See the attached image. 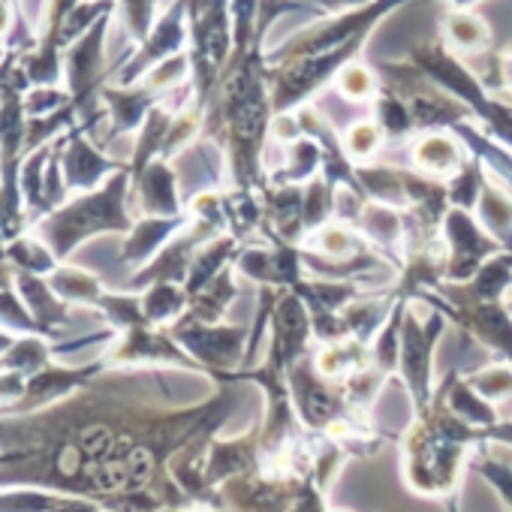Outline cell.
Here are the masks:
<instances>
[{
	"label": "cell",
	"instance_id": "1",
	"mask_svg": "<svg viewBox=\"0 0 512 512\" xmlns=\"http://www.w3.org/2000/svg\"><path fill=\"white\" fill-rule=\"evenodd\" d=\"M115 220H118V184L106 187L97 196H82L73 205L46 214V220L37 226V238L46 241L55 256H67L85 235L106 226H118Z\"/></svg>",
	"mask_w": 512,
	"mask_h": 512
},
{
	"label": "cell",
	"instance_id": "2",
	"mask_svg": "<svg viewBox=\"0 0 512 512\" xmlns=\"http://www.w3.org/2000/svg\"><path fill=\"white\" fill-rule=\"evenodd\" d=\"M7 256L25 275H49L55 269V253L40 238H16L7 247Z\"/></svg>",
	"mask_w": 512,
	"mask_h": 512
},
{
	"label": "cell",
	"instance_id": "3",
	"mask_svg": "<svg viewBox=\"0 0 512 512\" xmlns=\"http://www.w3.org/2000/svg\"><path fill=\"white\" fill-rule=\"evenodd\" d=\"M103 160L82 142V139H73V145L67 148L64 154V172H67V187H85V184H94L97 175L103 172Z\"/></svg>",
	"mask_w": 512,
	"mask_h": 512
},
{
	"label": "cell",
	"instance_id": "4",
	"mask_svg": "<svg viewBox=\"0 0 512 512\" xmlns=\"http://www.w3.org/2000/svg\"><path fill=\"white\" fill-rule=\"evenodd\" d=\"M46 362H49V347L43 341H37V338H28V341L13 344L4 353V359H0V365L16 371V374H37V371L49 368Z\"/></svg>",
	"mask_w": 512,
	"mask_h": 512
},
{
	"label": "cell",
	"instance_id": "5",
	"mask_svg": "<svg viewBox=\"0 0 512 512\" xmlns=\"http://www.w3.org/2000/svg\"><path fill=\"white\" fill-rule=\"evenodd\" d=\"M7 25V10H4V4H0V28Z\"/></svg>",
	"mask_w": 512,
	"mask_h": 512
},
{
	"label": "cell",
	"instance_id": "6",
	"mask_svg": "<svg viewBox=\"0 0 512 512\" xmlns=\"http://www.w3.org/2000/svg\"><path fill=\"white\" fill-rule=\"evenodd\" d=\"M0 287H7V275H4V269H0Z\"/></svg>",
	"mask_w": 512,
	"mask_h": 512
}]
</instances>
